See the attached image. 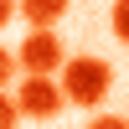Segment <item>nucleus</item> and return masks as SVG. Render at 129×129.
Here are the masks:
<instances>
[{"label": "nucleus", "mask_w": 129, "mask_h": 129, "mask_svg": "<svg viewBox=\"0 0 129 129\" xmlns=\"http://www.w3.org/2000/svg\"><path fill=\"white\" fill-rule=\"evenodd\" d=\"M62 88H67V103L98 109V103L114 93V67L103 57H72L67 67H62Z\"/></svg>", "instance_id": "1"}, {"label": "nucleus", "mask_w": 129, "mask_h": 129, "mask_svg": "<svg viewBox=\"0 0 129 129\" xmlns=\"http://www.w3.org/2000/svg\"><path fill=\"white\" fill-rule=\"evenodd\" d=\"M21 72L26 78H52L57 72L62 78V67H67V52H62V41H57V31H26V41H21Z\"/></svg>", "instance_id": "2"}, {"label": "nucleus", "mask_w": 129, "mask_h": 129, "mask_svg": "<svg viewBox=\"0 0 129 129\" xmlns=\"http://www.w3.org/2000/svg\"><path fill=\"white\" fill-rule=\"evenodd\" d=\"M16 103L26 119H57L67 109V88H62V78H21Z\"/></svg>", "instance_id": "3"}, {"label": "nucleus", "mask_w": 129, "mask_h": 129, "mask_svg": "<svg viewBox=\"0 0 129 129\" xmlns=\"http://www.w3.org/2000/svg\"><path fill=\"white\" fill-rule=\"evenodd\" d=\"M67 5L72 0H21V16H26L31 31H52L62 16H67Z\"/></svg>", "instance_id": "4"}, {"label": "nucleus", "mask_w": 129, "mask_h": 129, "mask_svg": "<svg viewBox=\"0 0 129 129\" xmlns=\"http://www.w3.org/2000/svg\"><path fill=\"white\" fill-rule=\"evenodd\" d=\"M109 26H114V36L129 47V0H114V10H109Z\"/></svg>", "instance_id": "5"}, {"label": "nucleus", "mask_w": 129, "mask_h": 129, "mask_svg": "<svg viewBox=\"0 0 129 129\" xmlns=\"http://www.w3.org/2000/svg\"><path fill=\"white\" fill-rule=\"evenodd\" d=\"M21 119H26V114H21V103H16V98L5 93V98H0V129H16Z\"/></svg>", "instance_id": "6"}, {"label": "nucleus", "mask_w": 129, "mask_h": 129, "mask_svg": "<svg viewBox=\"0 0 129 129\" xmlns=\"http://www.w3.org/2000/svg\"><path fill=\"white\" fill-rule=\"evenodd\" d=\"M88 129H129V119H119V114H98Z\"/></svg>", "instance_id": "7"}, {"label": "nucleus", "mask_w": 129, "mask_h": 129, "mask_svg": "<svg viewBox=\"0 0 129 129\" xmlns=\"http://www.w3.org/2000/svg\"><path fill=\"white\" fill-rule=\"evenodd\" d=\"M10 16H21V0H0V21L10 26Z\"/></svg>", "instance_id": "8"}]
</instances>
